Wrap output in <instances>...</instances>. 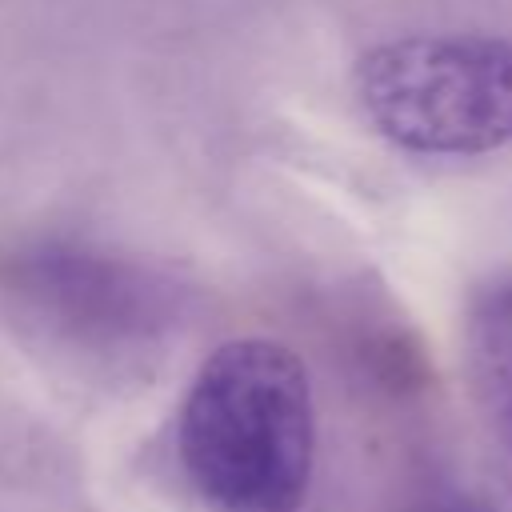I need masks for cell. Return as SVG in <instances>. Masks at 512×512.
I'll return each instance as SVG.
<instances>
[{
    "label": "cell",
    "mask_w": 512,
    "mask_h": 512,
    "mask_svg": "<svg viewBox=\"0 0 512 512\" xmlns=\"http://www.w3.org/2000/svg\"><path fill=\"white\" fill-rule=\"evenodd\" d=\"M180 460L216 512H300L312 472V388L276 340L220 344L180 404Z\"/></svg>",
    "instance_id": "cell-1"
},
{
    "label": "cell",
    "mask_w": 512,
    "mask_h": 512,
    "mask_svg": "<svg viewBox=\"0 0 512 512\" xmlns=\"http://www.w3.org/2000/svg\"><path fill=\"white\" fill-rule=\"evenodd\" d=\"M356 96L380 136L408 152L476 156L512 144L508 36H400L356 64Z\"/></svg>",
    "instance_id": "cell-2"
},
{
    "label": "cell",
    "mask_w": 512,
    "mask_h": 512,
    "mask_svg": "<svg viewBox=\"0 0 512 512\" xmlns=\"http://www.w3.org/2000/svg\"><path fill=\"white\" fill-rule=\"evenodd\" d=\"M464 360L496 436L512 448V276L480 284L464 316Z\"/></svg>",
    "instance_id": "cell-3"
}]
</instances>
